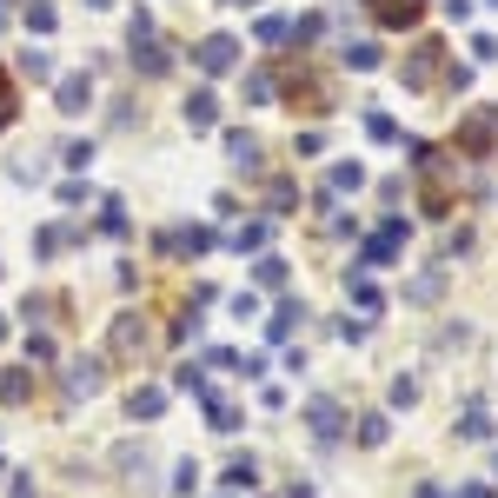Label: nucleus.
<instances>
[{
    "mask_svg": "<svg viewBox=\"0 0 498 498\" xmlns=\"http://www.w3.org/2000/svg\"><path fill=\"white\" fill-rule=\"evenodd\" d=\"M13 113H21V87H13V80L0 74V133L13 127Z\"/></svg>",
    "mask_w": 498,
    "mask_h": 498,
    "instance_id": "obj_20",
    "label": "nucleus"
},
{
    "mask_svg": "<svg viewBox=\"0 0 498 498\" xmlns=\"http://www.w3.org/2000/svg\"><path fill=\"white\" fill-rule=\"evenodd\" d=\"M219 7H260V0H219Z\"/></svg>",
    "mask_w": 498,
    "mask_h": 498,
    "instance_id": "obj_37",
    "label": "nucleus"
},
{
    "mask_svg": "<svg viewBox=\"0 0 498 498\" xmlns=\"http://www.w3.org/2000/svg\"><path fill=\"white\" fill-rule=\"evenodd\" d=\"M293 319H306V306H299V299H286L280 313L266 319V339H293Z\"/></svg>",
    "mask_w": 498,
    "mask_h": 498,
    "instance_id": "obj_17",
    "label": "nucleus"
},
{
    "mask_svg": "<svg viewBox=\"0 0 498 498\" xmlns=\"http://www.w3.org/2000/svg\"><path fill=\"white\" fill-rule=\"evenodd\" d=\"M206 419H213V432H239V405L219 392H206Z\"/></svg>",
    "mask_w": 498,
    "mask_h": 498,
    "instance_id": "obj_12",
    "label": "nucleus"
},
{
    "mask_svg": "<svg viewBox=\"0 0 498 498\" xmlns=\"http://www.w3.org/2000/svg\"><path fill=\"white\" fill-rule=\"evenodd\" d=\"M74 246V227H40L33 233V260H54V253Z\"/></svg>",
    "mask_w": 498,
    "mask_h": 498,
    "instance_id": "obj_9",
    "label": "nucleus"
},
{
    "mask_svg": "<svg viewBox=\"0 0 498 498\" xmlns=\"http://www.w3.org/2000/svg\"><path fill=\"white\" fill-rule=\"evenodd\" d=\"M253 478H260V472H253V458H233V466H227V485L233 492H253Z\"/></svg>",
    "mask_w": 498,
    "mask_h": 498,
    "instance_id": "obj_26",
    "label": "nucleus"
},
{
    "mask_svg": "<svg viewBox=\"0 0 498 498\" xmlns=\"http://www.w3.org/2000/svg\"><path fill=\"white\" fill-rule=\"evenodd\" d=\"M27 359H33V366H47V359H54V339H47V333H27Z\"/></svg>",
    "mask_w": 498,
    "mask_h": 498,
    "instance_id": "obj_28",
    "label": "nucleus"
},
{
    "mask_svg": "<svg viewBox=\"0 0 498 498\" xmlns=\"http://www.w3.org/2000/svg\"><path fill=\"white\" fill-rule=\"evenodd\" d=\"M425 0H372V13H379V27H412L419 21Z\"/></svg>",
    "mask_w": 498,
    "mask_h": 498,
    "instance_id": "obj_8",
    "label": "nucleus"
},
{
    "mask_svg": "<svg viewBox=\"0 0 498 498\" xmlns=\"http://www.w3.org/2000/svg\"><path fill=\"white\" fill-rule=\"evenodd\" d=\"M233 246H239V253H260V246H266V227H239Z\"/></svg>",
    "mask_w": 498,
    "mask_h": 498,
    "instance_id": "obj_29",
    "label": "nucleus"
},
{
    "mask_svg": "<svg viewBox=\"0 0 498 498\" xmlns=\"http://www.w3.org/2000/svg\"><path fill=\"white\" fill-rule=\"evenodd\" d=\"M266 213H272V219L293 213V180H272V186H266Z\"/></svg>",
    "mask_w": 498,
    "mask_h": 498,
    "instance_id": "obj_18",
    "label": "nucleus"
},
{
    "mask_svg": "<svg viewBox=\"0 0 498 498\" xmlns=\"http://www.w3.org/2000/svg\"><path fill=\"white\" fill-rule=\"evenodd\" d=\"M27 392H33V379H27L21 366H7V372H0V405H21Z\"/></svg>",
    "mask_w": 498,
    "mask_h": 498,
    "instance_id": "obj_16",
    "label": "nucleus"
},
{
    "mask_svg": "<svg viewBox=\"0 0 498 498\" xmlns=\"http://www.w3.org/2000/svg\"><path fill=\"white\" fill-rule=\"evenodd\" d=\"M0 339H7V313H0Z\"/></svg>",
    "mask_w": 498,
    "mask_h": 498,
    "instance_id": "obj_40",
    "label": "nucleus"
},
{
    "mask_svg": "<svg viewBox=\"0 0 498 498\" xmlns=\"http://www.w3.org/2000/svg\"><path fill=\"white\" fill-rule=\"evenodd\" d=\"M0 272H7V266H0Z\"/></svg>",
    "mask_w": 498,
    "mask_h": 498,
    "instance_id": "obj_41",
    "label": "nucleus"
},
{
    "mask_svg": "<svg viewBox=\"0 0 498 498\" xmlns=\"http://www.w3.org/2000/svg\"><path fill=\"white\" fill-rule=\"evenodd\" d=\"M346 67H359V74H372V67H379V47H372V40H352V47H346Z\"/></svg>",
    "mask_w": 498,
    "mask_h": 498,
    "instance_id": "obj_21",
    "label": "nucleus"
},
{
    "mask_svg": "<svg viewBox=\"0 0 498 498\" xmlns=\"http://www.w3.org/2000/svg\"><path fill=\"white\" fill-rule=\"evenodd\" d=\"M127 412H133V419H160V412H166V392H160V386H140V392L127 399Z\"/></svg>",
    "mask_w": 498,
    "mask_h": 498,
    "instance_id": "obj_14",
    "label": "nucleus"
},
{
    "mask_svg": "<svg viewBox=\"0 0 498 498\" xmlns=\"http://www.w3.org/2000/svg\"><path fill=\"white\" fill-rule=\"evenodd\" d=\"M186 127H193V133H213V127H219V100L206 93V87L186 93Z\"/></svg>",
    "mask_w": 498,
    "mask_h": 498,
    "instance_id": "obj_6",
    "label": "nucleus"
},
{
    "mask_svg": "<svg viewBox=\"0 0 498 498\" xmlns=\"http://www.w3.org/2000/svg\"><path fill=\"white\" fill-rule=\"evenodd\" d=\"M458 432H466V439H485V432H492V419H485V412L472 405V412H466V425H458Z\"/></svg>",
    "mask_w": 498,
    "mask_h": 498,
    "instance_id": "obj_36",
    "label": "nucleus"
},
{
    "mask_svg": "<svg viewBox=\"0 0 498 498\" xmlns=\"http://www.w3.org/2000/svg\"><path fill=\"white\" fill-rule=\"evenodd\" d=\"M21 80H60V74H54V54L27 40V54H21Z\"/></svg>",
    "mask_w": 498,
    "mask_h": 498,
    "instance_id": "obj_11",
    "label": "nucleus"
},
{
    "mask_svg": "<svg viewBox=\"0 0 498 498\" xmlns=\"http://www.w3.org/2000/svg\"><path fill=\"white\" fill-rule=\"evenodd\" d=\"M13 180H21V186H33V180H47V160H33V153H27V160L13 166Z\"/></svg>",
    "mask_w": 498,
    "mask_h": 498,
    "instance_id": "obj_32",
    "label": "nucleus"
},
{
    "mask_svg": "<svg viewBox=\"0 0 498 498\" xmlns=\"http://www.w3.org/2000/svg\"><path fill=\"white\" fill-rule=\"evenodd\" d=\"M286 33H293V21H280V13H272V21H260V40H266V47H280Z\"/></svg>",
    "mask_w": 498,
    "mask_h": 498,
    "instance_id": "obj_30",
    "label": "nucleus"
},
{
    "mask_svg": "<svg viewBox=\"0 0 498 498\" xmlns=\"http://www.w3.org/2000/svg\"><path fill=\"white\" fill-rule=\"evenodd\" d=\"M359 180H366V166H359V160L352 166H333V193H352Z\"/></svg>",
    "mask_w": 498,
    "mask_h": 498,
    "instance_id": "obj_27",
    "label": "nucleus"
},
{
    "mask_svg": "<svg viewBox=\"0 0 498 498\" xmlns=\"http://www.w3.org/2000/svg\"><path fill=\"white\" fill-rule=\"evenodd\" d=\"M458 498H492V492H478V485H472V492H458Z\"/></svg>",
    "mask_w": 498,
    "mask_h": 498,
    "instance_id": "obj_38",
    "label": "nucleus"
},
{
    "mask_svg": "<svg viewBox=\"0 0 498 498\" xmlns=\"http://www.w3.org/2000/svg\"><path fill=\"white\" fill-rule=\"evenodd\" d=\"M87 7H93V13H100V7H113V0H87Z\"/></svg>",
    "mask_w": 498,
    "mask_h": 498,
    "instance_id": "obj_39",
    "label": "nucleus"
},
{
    "mask_svg": "<svg viewBox=\"0 0 498 498\" xmlns=\"http://www.w3.org/2000/svg\"><path fill=\"white\" fill-rule=\"evenodd\" d=\"M54 107L74 120V113H87L93 107V74H60L54 80Z\"/></svg>",
    "mask_w": 498,
    "mask_h": 498,
    "instance_id": "obj_2",
    "label": "nucleus"
},
{
    "mask_svg": "<svg viewBox=\"0 0 498 498\" xmlns=\"http://www.w3.org/2000/svg\"><path fill=\"white\" fill-rule=\"evenodd\" d=\"M140 346H147V325H140V313H120V319H113V333H107V352H113V359H133Z\"/></svg>",
    "mask_w": 498,
    "mask_h": 498,
    "instance_id": "obj_3",
    "label": "nucleus"
},
{
    "mask_svg": "<svg viewBox=\"0 0 498 498\" xmlns=\"http://www.w3.org/2000/svg\"><path fill=\"white\" fill-rule=\"evenodd\" d=\"M306 419H313V439H333L339 432V405L333 399H313V405H306Z\"/></svg>",
    "mask_w": 498,
    "mask_h": 498,
    "instance_id": "obj_15",
    "label": "nucleus"
},
{
    "mask_svg": "<svg viewBox=\"0 0 498 498\" xmlns=\"http://www.w3.org/2000/svg\"><path fill=\"white\" fill-rule=\"evenodd\" d=\"M60 166H74V173H87V166H93V140H74V147L60 153Z\"/></svg>",
    "mask_w": 498,
    "mask_h": 498,
    "instance_id": "obj_24",
    "label": "nucleus"
},
{
    "mask_svg": "<svg viewBox=\"0 0 498 498\" xmlns=\"http://www.w3.org/2000/svg\"><path fill=\"white\" fill-rule=\"evenodd\" d=\"M193 60H200V74H233V67H239V40H233V33H206V40L193 47Z\"/></svg>",
    "mask_w": 498,
    "mask_h": 498,
    "instance_id": "obj_1",
    "label": "nucleus"
},
{
    "mask_svg": "<svg viewBox=\"0 0 498 498\" xmlns=\"http://www.w3.org/2000/svg\"><path fill=\"white\" fill-rule=\"evenodd\" d=\"M133 67H140V74H166L173 60H166V47H160V40H133Z\"/></svg>",
    "mask_w": 498,
    "mask_h": 498,
    "instance_id": "obj_13",
    "label": "nucleus"
},
{
    "mask_svg": "<svg viewBox=\"0 0 498 498\" xmlns=\"http://www.w3.org/2000/svg\"><path fill=\"white\" fill-rule=\"evenodd\" d=\"M173 392H193V399H206V372H200V366H180V372H173Z\"/></svg>",
    "mask_w": 498,
    "mask_h": 498,
    "instance_id": "obj_22",
    "label": "nucleus"
},
{
    "mask_svg": "<svg viewBox=\"0 0 498 498\" xmlns=\"http://www.w3.org/2000/svg\"><path fill=\"white\" fill-rule=\"evenodd\" d=\"M352 299L366 306V313H379V286H372V280H352Z\"/></svg>",
    "mask_w": 498,
    "mask_h": 498,
    "instance_id": "obj_35",
    "label": "nucleus"
},
{
    "mask_svg": "<svg viewBox=\"0 0 498 498\" xmlns=\"http://www.w3.org/2000/svg\"><path fill=\"white\" fill-rule=\"evenodd\" d=\"M386 432H392L386 412H366V419H359V439H366V445H386Z\"/></svg>",
    "mask_w": 498,
    "mask_h": 498,
    "instance_id": "obj_23",
    "label": "nucleus"
},
{
    "mask_svg": "<svg viewBox=\"0 0 498 498\" xmlns=\"http://www.w3.org/2000/svg\"><path fill=\"white\" fill-rule=\"evenodd\" d=\"M100 386H107V372H100V359H74V366H67V392H74V399H93Z\"/></svg>",
    "mask_w": 498,
    "mask_h": 498,
    "instance_id": "obj_4",
    "label": "nucleus"
},
{
    "mask_svg": "<svg viewBox=\"0 0 498 498\" xmlns=\"http://www.w3.org/2000/svg\"><path fill=\"white\" fill-rule=\"evenodd\" d=\"M246 100H253V107H266V100H272V80H266V74H246Z\"/></svg>",
    "mask_w": 498,
    "mask_h": 498,
    "instance_id": "obj_31",
    "label": "nucleus"
},
{
    "mask_svg": "<svg viewBox=\"0 0 498 498\" xmlns=\"http://www.w3.org/2000/svg\"><path fill=\"white\" fill-rule=\"evenodd\" d=\"M21 21H27V33H33V40H47V33L60 27V13L47 7V0H27V7H21Z\"/></svg>",
    "mask_w": 498,
    "mask_h": 498,
    "instance_id": "obj_10",
    "label": "nucleus"
},
{
    "mask_svg": "<svg viewBox=\"0 0 498 498\" xmlns=\"http://www.w3.org/2000/svg\"><path fill=\"white\" fill-rule=\"evenodd\" d=\"M200 485V466H193V458H180V466H173V492H193Z\"/></svg>",
    "mask_w": 498,
    "mask_h": 498,
    "instance_id": "obj_33",
    "label": "nucleus"
},
{
    "mask_svg": "<svg viewBox=\"0 0 498 498\" xmlns=\"http://www.w3.org/2000/svg\"><path fill=\"white\" fill-rule=\"evenodd\" d=\"M260 286H286V260H272V253H266V260H260Z\"/></svg>",
    "mask_w": 498,
    "mask_h": 498,
    "instance_id": "obj_34",
    "label": "nucleus"
},
{
    "mask_svg": "<svg viewBox=\"0 0 498 498\" xmlns=\"http://www.w3.org/2000/svg\"><path fill=\"white\" fill-rule=\"evenodd\" d=\"M100 233H107V239L127 233V206H120V200H100Z\"/></svg>",
    "mask_w": 498,
    "mask_h": 498,
    "instance_id": "obj_19",
    "label": "nucleus"
},
{
    "mask_svg": "<svg viewBox=\"0 0 498 498\" xmlns=\"http://www.w3.org/2000/svg\"><path fill=\"white\" fill-rule=\"evenodd\" d=\"M439 54H445V47H439V40H425L419 54H412V67H405V87H432V74H439Z\"/></svg>",
    "mask_w": 498,
    "mask_h": 498,
    "instance_id": "obj_7",
    "label": "nucleus"
},
{
    "mask_svg": "<svg viewBox=\"0 0 498 498\" xmlns=\"http://www.w3.org/2000/svg\"><path fill=\"white\" fill-rule=\"evenodd\" d=\"M466 147H478V153L492 147V113H472V127H466Z\"/></svg>",
    "mask_w": 498,
    "mask_h": 498,
    "instance_id": "obj_25",
    "label": "nucleus"
},
{
    "mask_svg": "<svg viewBox=\"0 0 498 498\" xmlns=\"http://www.w3.org/2000/svg\"><path fill=\"white\" fill-rule=\"evenodd\" d=\"M227 160L239 166V173H260V140H253L246 127H227Z\"/></svg>",
    "mask_w": 498,
    "mask_h": 498,
    "instance_id": "obj_5",
    "label": "nucleus"
}]
</instances>
